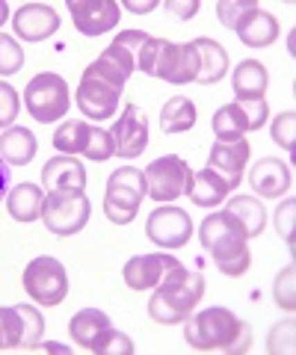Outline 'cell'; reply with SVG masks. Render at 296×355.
I'll use <instances>...</instances> for the list:
<instances>
[{
  "label": "cell",
  "mask_w": 296,
  "mask_h": 355,
  "mask_svg": "<svg viewBox=\"0 0 296 355\" xmlns=\"http://www.w3.org/2000/svg\"><path fill=\"white\" fill-rule=\"evenodd\" d=\"M71 340L80 343L83 349L98 352V355H130L134 352V343H130L128 335L116 331L110 317L98 308H83L71 317L69 323Z\"/></svg>",
  "instance_id": "obj_5"
},
{
  "label": "cell",
  "mask_w": 296,
  "mask_h": 355,
  "mask_svg": "<svg viewBox=\"0 0 296 355\" xmlns=\"http://www.w3.org/2000/svg\"><path fill=\"white\" fill-rule=\"evenodd\" d=\"M267 116H270V107L264 98H258V101H234L216 110L211 130L216 142H234V139H243V133L249 130L264 128Z\"/></svg>",
  "instance_id": "obj_9"
},
{
  "label": "cell",
  "mask_w": 296,
  "mask_h": 355,
  "mask_svg": "<svg viewBox=\"0 0 296 355\" xmlns=\"http://www.w3.org/2000/svg\"><path fill=\"white\" fill-rule=\"evenodd\" d=\"M184 338L193 349L199 352H225V355H237V352H249L252 347V329L243 323L237 314H232L228 308H204L202 314L184 320Z\"/></svg>",
  "instance_id": "obj_1"
},
{
  "label": "cell",
  "mask_w": 296,
  "mask_h": 355,
  "mask_svg": "<svg viewBox=\"0 0 296 355\" xmlns=\"http://www.w3.org/2000/svg\"><path fill=\"white\" fill-rule=\"evenodd\" d=\"M42 184L45 190H83L86 187V169L80 160L69 157V154H60V157H51L42 169Z\"/></svg>",
  "instance_id": "obj_19"
},
{
  "label": "cell",
  "mask_w": 296,
  "mask_h": 355,
  "mask_svg": "<svg viewBox=\"0 0 296 355\" xmlns=\"http://www.w3.org/2000/svg\"><path fill=\"white\" fill-rule=\"evenodd\" d=\"M110 133L116 139V154H122V157H139L148 146V119L137 104H130L125 107V113L119 116L116 125L110 128Z\"/></svg>",
  "instance_id": "obj_14"
},
{
  "label": "cell",
  "mask_w": 296,
  "mask_h": 355,
  "mask_svg": "<svg viewBox=\"0 0 296 355\" xmlns=\"http://www.w3.org/2000/svg\"><path fill=\"white\" fill-rule=\"evenodd\" d=\"M202 296H204V275L199 270H187L184 263H175L157 284V293L151 296L148 317L163 326L184 323L193 314V308L202 302Z\"/></svg>",
  "instance_id": "obj_3"
},
{
  "label": "cell",
  "mask_w": 296,
  "mask_h": 355,
  "mask_svg": "<svg viewBox=\"0 0 296 355\" xmlns=\"http://www.w3.org/2000/svg\"><path fill=\"white\" fill-rule=\"evenodd\" d=\"M24 291L27 296H33L39 305H60L65 296H69V275H65V266L51 258V254H42V258L30 261L24 270Z\"/></svg>",
  "instance_id": "obj_11"
},
{
  "label": "cell",
  "mask_w": 296,
  "mask_h": 355,
  "mask_svg": "<svg viewBox=\"0 0 296 355\" xmlns=\"http://www.w3.org/2000/svg\"><path fill=\"white\" fill-rule=\"evenodd\" d=\"M249 184L261 198H281L284 193L293 187L290 169L276 157H264L261 163L252 166L249 172Z\"/></svg>",
  "instance_id": "obj_18"
},
{
  "label": "cell",
  "mask_w": 296,
  "mask_h": 355,
  "mask_svg": "<svg viewBox=\"0 0 296 355\" xmlns=\"http://www.w3.org/2000/svg\"><path fill=\"white\" fill-rule=\"evenodd\" d=\"M166 9H178V18H193L195 12H199V3H175V0H169L166 3Z\"/></svg>",
  "instance_id": "obj_38"
},
{
  "label": "cell",
  "mask_w": 296,
  "mask_h": 355,
  "mask_svg": "<svg viewBox=\"0 0 296 355\" xmlns=\"http://www.w3.org/2000/svg\"><path fill=\"white\" fill-rule=\"evenodd\" d=\"M232 80H234L232 86L237 92V101H258V98H264V92H267L270 74L258 60H243L234 69Z\"/></svg>",
  "instance_id": "obj_21"
},
{
  "label": "cell",
  "mask_w": 296,
  "mask_h": 355,
  "mask_svg": "<svg viewBox=\"0 0 296 355\" xmlns=\"http://www.w3.org/2000/svg\"><path fill=\"white\" fill-rule=\"evenodd\" d=\"M89 214L92 205L83 196V190H53L42 202V222L57 237H71L83 231L86 222H89Z\"/></svg>",
  "instance_id": "obj_6"
},
{
  "label": "cell",
  "mask_w": 296,
  "mask_h": 355,
  "mask_svg": "<svg viewBox=\"0 0 296 355\" xmlns=\"http://www.w3.org/2000/svg\"><path fill=\"white\" fill-rule=\"evenodd\" d=\"M71 21L83 36H104L119 24V3L116 0H69Z\"/></svg>",
  "instance_id": "obj_13"
},
{
  "label": "cell",
  "mask_w": 296,
  "mask_h": 355,
  "mask_svg": "<svg viewBox=\"0 0 296 355\" xmlns=\"http://www.w3.org/2000/svg\"><path fill=\"white\" fill-rule=\"evenodd\" d=\"M137 69L166 83H195L199 77V53L193 42H166L148 36L137 53Z\"/></svg>",
  "instance_id": "obj_4"
},
{
  "label": "cell",
  "mask_w": 296,
  "mask_h": 355,
  "mask_svg": "<svg viewBox=\"0 0 296 355\" xmlns=\"http://www.w3.org/2000/svg\"><path fill=\"white\" fill-rule=\"evenodd\" d=\"M293 128H296V113H293V110L281 113L276 121H272V139H276L284 151H293V148H296V142H293Z\"/></svg>",
  "instance_id": "obj_36"
},
{
  "label": "cell",
  "mask_w": 296,
  "mask_h": 355,
  "mask_svg": "<svg viewBox=\"0 0 296 355\" xmlns=\"http://www.w3.org/2000/svg\"><path fill=\"white\" fill-rule=\"evenodd\" d=\"M293 214H296V202H284L276 214V225H279V234L288 240V246H293Z\"/></svg>",
  "instance_id": "obj_37"
},
{
  "label": "cell",
  "mask_w": 296,
  "mask_h": 355,
  "mask_svg": "<svg viewBox=\"0 0 296 355\" xmlns=\"http://www.w3.org/2000/svg\"><path fill=\"white\" fill-rule=\"evenodd\" d=\"M12 27L24 42H42L60 30V15L48 3H24L12 18Z\"/></svg>",
  "instance_id": "obj_16"
},
{
  "label": "cell",
  "mask_w": 296,
  "mask_h": 355,
  "mask_svg": "<svg viewBox=\"0 0 296 355\" xmlns=\"http://www.w3.org/2000/svg\"><path fill=\"white\" fill-rule=\"evenodd\" d=\"M21 98L9 83L0 80V128H12V121L18 119Z\"/></svg>",
  "instance_id": "obj_34"
},
{
  "label": "cell",
  "mask_w": 296,
  "mask_h": 355,
  "mask_svg": "<svg viewBox=\"0 0 296 355\" xmlns=\"http://www.w3.org/2000/svg\"><path fill=\"white\" fill-rule=\"evenodd\" d=\"M42 202H45V193L36 184H18L6 193V207L9 216L18 222H33L42 216Z\"/></svg>",
  "instance_id": "obj_24"
},
{
  "label": "cell",
  "mask_w": 296,
  "mask_h": 355,
  "mask_svg": "<svg viewBox=\"0 0 296 355\" xmlns=\"http://www.w3.org/2000/svg\"><path fill=\"white\" fill-rule=\"evenodd\" d=\"M86 157L95 160V163H104L110 160L116 154V139H113V133L110 130H101V128H92V137L89 142H86Z\"/></svg>",
  "instance_id": "obj_32"
},
{
  "label": "cell",
  "mask_w": 296,
  "mask_h": 355,
  "mask_svg": "<svg viewBox=\"0 0 296 355\" xmlns=\"http://www.w3.org/2000/svg\"><path fill=\"white\" fill-rule=\"evenodd\" d=\"M258 3L255 0H219L216 3V15H219V21L228 27V30H240L246 24V21L258 12Z\"/></svg>",
  "instance_id": "obj_29"
},
{
  "label": "cell",
  "mask_w": 296,
  "mask_h": 355,
  "mask_svg": "<svg viewBox=\"0 0 296 355\" xmlns=\"http://www.w3.org/2000/svg\"><path fill=\"white\" fill-rule=\"evenodd\" d=\"M142 175H146V193L155 198V202H175V198L187 196L190 184H193L190 163L175 157V154L151 160Z\"/></svg>",
  "instance_id": "obj_10"
},
{
  "label": "cell",
  "mask_w": 296,
  "mask_h": 355,
  "mask_svg": "<svg viewBox=\"0 0 296 355\" xmlns=\"http://www.w3.org/2000/svg\"><path fill=\"white\" fill-rule=\"evenodd\" d=\"M21 314V329H24V338H21V347L33 349L42 340V331H45V320L33 305H15Z\"/></svg>",
  "instance_id": "obj_30"
},
{
  "label": "cell",
  "mask_w": 296,
  "mask_h": 355,
  "mask_svg": "<svg viewBox=\"0 0 296 355\" xmlns=\"http://www.w3.org/2000/svg\"><path fill=\"white\" fill-rule=\"evenodd\" d=\"M92 137V125L86 121H62L53 133V148L62 151V154H83L86 151V142Z\"/></svg>",
  "instance_id": "obj_28"
},
{
  "label": "cell",
  "mask_w": 296,
  "mask_h": 355,
  "mask_svg": "<svg viewBox=\"0 0 296 355\" xmlns=\"http://www.w3.org/2000/svg\"><path fill=\"white\" fill-rule=\"evenodd\" d=\"M9 18V6L3 3V0H0V27H3V21Z\"/></svg>",
  "instance_id": "obj_41"
},
{
  "label": "cell",
  "mask_w": 296,
  "mask_h": 355,
  "mask_svg": "<svg viewBox=\"0 0 296 355\" xmlns=\"http://www.w3.org/2000/svg\"><path fill=\"white\" fill-rule=\"evenodd\" d=\"M0 157L6 160V166H27L36 157V137L27 128H9L0 133Z\"/></svg>",
  "instance_id": "obj_23"
},
{
  "label": "cell",
  "mask_w": 296,
  "mask_h": 355,
  "mask_svg": "<svg viewBox=\"0 0 296 355\" xmlns=\"http://www.w3.org/2000/svg\"><path fill=\"white\" fill-rule=\"evenodd\" d=\"M195 53H199V77L195 83L202 86H211V83H219L228 71V53L219 42L214 39H195L193 42Z\"/></svg>",
  "instance_id": "obj_20"
},
{
  "label": "cell",
  "mask_w": 296,
  "mask_h": 355,
  "mask_svg": "<svg viewBox=\"0 0 296 355\" xmlns=\"http://www.w3.org/2000/svg\"><path fill=\"white\" fill-rule=\"evenodd\" d=\"M249 142L246 139H234V142H214L211 148V160H207V169H214L216 175H223L228 184L237 190V184L243 181V169L249 163Z\"/></svg>",
  "instance_id": "obj_17"
},
{
  "label": "cell",
  "mask_w": 296,
  "mask_h": 355,
  "mask_svg": "<svg viewBox=\"0 0 296 355\" xmlns=\"http://www.w3.org/2000/svg\"><path fill=\"white\" fill-rule=\"evenodd\" d=\"M146 234L160 249H181L190 243L193 219L187 210H181L175 205H163L157 210H151V216L146 222Z\"/></svg>",
  "instance_id": "obj_12"
},
{
  "label": "cell",
  "mask_w": 296,
  "mask_h": 355,
  "mask_svg": "<svg viewBox=\"0 0 296 355\" xmlns=\"http://www.w3.org/2000/svg\"><path fill=\"white\" fill-rule=\"evenodd\" d=\"M0 329H3L6 349H18V347H21V338H24L18 308H0Z\"/></svg>",
  "instance_id": "obj_33"
},
{
  "label": "cell",
  "mask_w": 296,
  "mask_h": 355,
  "mask_svg": "<svg viewBox=\"0 0 296 355\" xmlns=\"http://www.w3.org/2000/svg\"><path fill=\"white\" fill-rule=\"evenodd\" d=\"M0 349H6V340H3V329H0Z\"/></svg>",
  "instance_id": "obj_42"
},
{
  "label": "cell",
  "mask_w": 296,
  "mask_h": 355,
  "mask_svg": "<svg viewBox=\"0 0 296 355\" xmlns=\"http://www.w3.org/2000/svg\"><path fill=\"white\" fill-rule=\"evenodd\" d=\"M237 36L243 44H249V48H267V44L279 39V21L270 12H264V9H258V12L237 30Z\"/></svg>",
  "instance_id": "obj_25"
},
{
  "label": "cell",
  "mask_w": 296,
  "mask_h": 355,
  "mask_svg": "<svg viewBox=\"0 0 296 355\" xmlns=\"http://www.w3.org/2000/svg\"><path fill=\"white\" fill-rule=\"evenodd\" d=\"M9 178H12V175H9V166H6L3 157H0V198H3L6 190H9Z\"/></svg>",
  "instance_id": "obj_39"
},
{
  "label": "cell",
  "mask_w": 296,
  "mask_h": 355,
  "mask_svg": "<svg viewBox=\"0 0 296 355\" xmlns=\"http://www.w3.org/2000/svg\"><path fill=\"white\" fill-rule=\"evenodd\" d=\"M195 125V104L184 95H175L166 101L160 113V128L163 133H184Z\"/></svg>",
  "instance_id": "obj_27"
},
{
  "label": "cell",
  "mask_w": 296,
  "mask_h": 355,
  "mask_svg": "<svg viewBox=\"0 0 296 355\" xmlns=\"http://www.w3.org/2000/svg\"><path fill=\"white\" fill-rule=\"evenodd\" d=\"M146 196V175L134 166L116 169L107 181V196H104V214L116 225H130L137 219L139 202Z\"/></svg>",
  "instance_id": "obj_7"
},
{
  "label": "cell",
  "mask_w": 296,
  "mask_h": 355,
  "mask_svg": "<svg viewBox=\"0 0 296 355\" xmlns=\"http://www.w3.org/2000/svg\"><path fill=\"white\" fill-rule=\"evenodd\" d=\"M21 65H24V51H21V44L12 36H3V33H0V77L21 71Z\"/></svg>",
  "instance_id": "obj_31"
},
{
  "label": "cell",
  "mask_w": 296,
  "mask_h": 355,
  "mask_svg": "<svg viewBox=\"0 0 296 355\" xmlns=\"http://www.w3.org/2000/svg\"><path fill=\"white\" fill-rule=\"evenodd\" d=\"M199 240L207 249V254L214 258V263L219 266V272L232 275H243L252 263V254L246 249V228L240 225V219L232 210H216V214L204 216L202 228H199Z\"/></svg>",
  "instance_id": "obj_2"
},
{
  "label": "cell",
  "mask_w": 296,
  "mask_h": 355,
  "mask_svg": "<svg viewBox=\"0 0 296 355\" xmlns=\"http://www.w3.org/2000/svg\"><path fill=\"white\" fill-rule=\"evenodd\" d=\"M24 104H27V113L36 121H42V125L57 121V119H62L65 113H69V107H71L69 83H65L60 74L42 71L27 83Z\"/></svg>",
  "instance_id": "obj_8"
},
{
  "label": "cell",
  "mask_w": 296,
  "mask_h": 355,
  "mask_svg": "<svg viewBox=\"0 0 296 355\" xmlns=\"http://www.w3.org/2000/svg\"><path fill=\"white\" fill-rule=\"evenodd\" d=\"M296 270H293V263L290 266H284L281 270V275L276 279V302H279V308L281 311H288V314H293V308H296V296H293V275Z\"/></svg>",
  "instance_id": "obj_35"
},
{
  "label": "cell",
  "mask_w": 296,
  "mask_h": 355,
  "mask_svg": "<svg viewBox=\"0 0 296 355\" xmlns=\"http://www.w3.org/2000/svg\"><path fill=\"white\" fill-rule=\"evenodd\" d=\"M125 6H128V9H134V12H146V9H155L157 3H155V0H148V3H134V0H128Z\"/></svg>",
  "instance_id": "obj_40"
},
{
  "label": "cell",
  "mask_w": 296,
  "mask_h": 355,
  "mask_svg": "<svg viewBox=\"0 0 296 355\" xmlns=\"http://www.w3.org/2000/svg\"><path fill=\"white\" fill-rule=\"evenodd\" d=\"M225 210H232V214L240 219V225L246 228V237H261V231H264L267 225V210L264 205L258 202V198H252V196H234L232 202H228Z\"/></svg>",
  "instance_id": "obj_26"
},
{
  "label": "cell",
  "mask_w": 296,
  "mask_h": 355,
  "mask_svg": "<svg viewBox=\"0 0 296 355\" xmlns=\"http://www.w3.org/2000/svg\"><path fill=\"white\" fill-rule=\"evenodd\" d=\"M228 193H234V187L228 184L223 175H216L214 169H202L199 175H193V184H190V190H187V196L199 207H216V205H223Z\"/></svg>",
  "instance_id": "obj_22"
},
{
  "label": "cell",
  "mask_w": 296,
  "mask_h": 355,
  "mask_svg": "<svg viewBox=\"0 0 296 355\" xmlns=\"http://www.w3.org/2000/svg\"><path fill=\"white\" fill-rule=\"evenodd\" d=\"M175 263H181L178 258H172L166 252H155V254H137L125 263V284L130 291H148V287H157L163 282Z\"/></svg>",
  "instance_id": "obj_15"
}]
</instances>
